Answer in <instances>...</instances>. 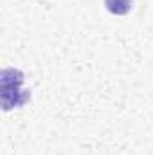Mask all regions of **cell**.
<instances>
[{
    "label": "cell",
    "instance_id": "cell-1",
    "mask_svg": "<svg viewBox=\"0 0 153 155\" xmlns=\"http://www.w3.org/2000/svg\"><path fill=\"white\" fill-rule=\"evenodd\" d=\"M31 99V92L22 88V85L15 87H0V101H2V110H13L16 107H24Z\"/></svg>",
    "mask_w": 153,
    "mask_h": 155
},
{
    "label": "cell",
    "instance_id": "cell-2",
    "mask_svg": "<svg viewBox=\"0 0 153 155\" xmlns=\"http://www.w3.org/2000/svg\"><path fill=\"white\" fill-rule=\"evenodd\" d=\"M24 72L20 69L5 67L0 72V87H15V85H24Z\"/></svg>",
    "mask_w": 153,
    "mask_h": 155
},
{
    "label": "cell",
    "instance_id": "cell-3",
    "mask_svg": "<svg viewBox=\"0 0 153 155\" xmlns=\"http://www.w3.org/2000/svg\"><path fill=\"white\" fill-rule=\"evenodd\" d=\"M103 2H105L106 11L115 16H124L133 7V0H103Z\"/></svg>",
    "mask_w": 153,
    "mask_h": 155
}]
</instances>
